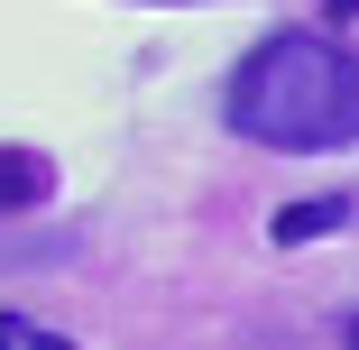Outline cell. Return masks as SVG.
Returning a JSON list of instances; mask_svg holds the SVG:
<instances>
[{
	"label": "cell",
	"instance_id": "obj_7",
	"mask_svg": "<svg viewBox=\"0 0 359 350\" xmlns=\"http://www.w3.org/2000/svg\"><path fill=\"white\" fill-rule=\"evenodd\" d=\"M341 341H350V350H359V314H350V323H341Z\"/></svg>",
	"mask_w": 359,
	"mask_h": 350
},
{
	"label": "cell",
	"instance_id": "obj_3",
	"mask_svg": "<svg viewBox=\"0 0 359 350\" xmlns=\"http://www.w3.org/2000/svg\"><path fill=\"white\" fill-rule=\"evenodd\" d=\"M350 213H359L350 194H304V203H285V213H276V249H304V240H323V231H350Z\"/></svg>",
	"mask_w": 359,
	"mask_h": 350
},
{
	"label": "cell",
	"instance_id": "obj_6",
	"mask_svg": "<svg viewBox=\"0 0 359 350\" xmlns=\"http://www.w3.org/2000/svg\"><path fill=\"white\" fill-rule=\"evenodd\" d=\"M323 19H332V28H341V19H359V0H323Z\"/></svg>",
	"mask_w": 359,
	"mask_h": 350
},
{
	"label": "cell",
	"instance_id": "obj_1",
	"mask_svg": "<svg viewBox=\"0 0 359 350\" xmlns=\"http://www.w3.org/2000/svg\"><path fill=\"white\" fill-rule=\"evenodd\" d=\"M222 120L249 148H276V157L359 148V46H341L332 28H267L231 65Z\"/></svg>",
	"mask_w": 359,
	"mask_h": 350
},
{
	"label": "cell",
	"instance_id": "obj_4",
	"mask_svg": "<svg viewBox=\"0 0 359 350\" xmlns=\"http://www.w3.org/2000/svg\"><path fill=\"white\" fill-rule=\"evenodd\" d=\"M19 341H28V323H19V314H0V350H19Z\"/></svg>",
	"mask_w": 359,
	"mask_h": 350
},
{
	"label": "cell",
	"instance_id": "obj_2",
	"mask_svg": "<svg viewBox=\"0 0 359 350\" xmlns=\"http://www.w3.org/2000/svg\"><path fill=\"white\" fill-rule=\"evenodd\" d=\"M37 203H55V157L46 148H0V222L37 213Z\"/></svg>",
	"mask_w": 359,
	"mask_h": 350
},
{
	"label": "cell",
	"instance_id": "obj_5",
	"mask_svg": "<svg viewBox=\"0 0 359 350\" xmlns=\"http://www.w3.org/2000/svg\"><path fill=\"white\" fill-rule=\"evenodd\" d=\"M28 350H74V341H65V332H37V323H28Z\"/></svg>",
	"mask_w": 359,
	"mask_h": 350
}]
</instances>
